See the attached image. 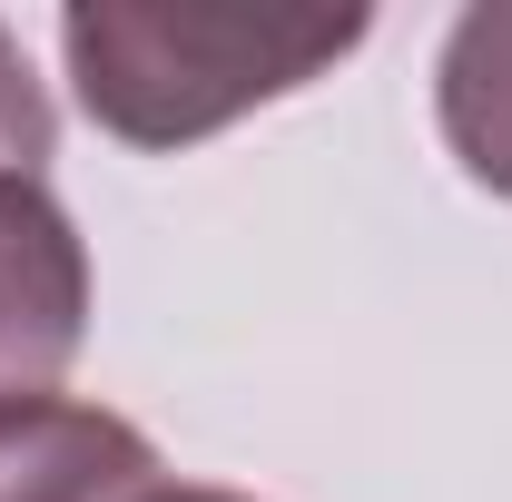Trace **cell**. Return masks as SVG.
Masks as SVG:
<instances>
[{
	"instance_id": "cell-1",
	"label": "cell",
	"mask_w": 512,
	"mask_h": 502,
	"mask_svg": "<svg viewBox=\"0 0 512 502\" xmlns=\"http://www.w3.org/2000/svg\"><path fill=\"white\" fill-rule=\"evenodd\" d=\"M365 10H217V0H69L60 60L119 148H197L365 50Z\"/></svg>"
},
{
	"instance_id": "cell-2",
	"label": "cell",
	"mask_w": 512,
	"mask_h": 502,
	"mask_svg": "<svg viewBox=\"0 0 512 502\" xmlns=\"http://www.w3.org/2000/svg\"><path fill=\"white\" fill-rule=\"evenodd\" d=\"M89 345V247L50 178L0 168V414L50 404Z\"/></svg>"
},
{
	"instance_id": "cell-3",
	"label": "cell",
	"mask_w": 512,
	"mask_h": 502,
	"mask_svg": "<svg viewBox=\"0 0 512 502\" xmlns=\"http://www.w3.org/2000/svg\"><path fill=\"white\" fill-rule=\"evenodd\" d=\"M148 483H168V463L109 404L50 394L0 414V502H138Z\"/></svg>"
},
{
	"instance_id": "cell-4",
	"label": "cell",
	"mask_w": 512,
	"mask_h": 502,
	"mask_svg": "<svg viewBox=\"0 0 512 502\" xmlns=\"http://www.w3.org/2000/svg\"><path fill=\"white\" fill-rule=\"evenodd\" d=\"M434 119L444 148L473 188L512 197V0H483L444 30V60H434Z\"/></svg>"
},
{
	"instance_id": "cell-5",
	"label": "cell",
	"mask_w": 512,
	"mask_h": 502,
	"mask_svg": "<svg viewBox=\"0 0 512 502\" xmlns=\"http://www.w3.org/2000/svg\"><path fill=\"white\" fill-rule=\"evenodd\" d=\"M50 148H60V119H50V89L30 79L20 40L0 30V168H10V178H40V168H50Z\"/></svg>"
},
{
	"instance_id": "cell-6",
	"label": "cell",
	"mask_w": 512,
	"mask_h": 502,
	"mask_svg": "<svg viewBox=\"0 0 512 502\" xmlns=\"http://www.w3.org/2000/svg\"><path fill=\"white\" fill-rule=\"evenodd\" d=\"M138 502H247V493H217V483H178V473H168V483H148Z\"/></svg>"
}]
</instances>
